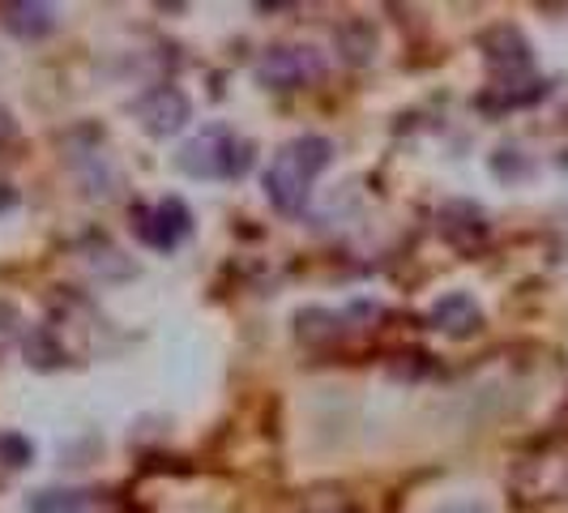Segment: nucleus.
I'll return each mask as SVG.
<instances>
[{"label": "nucleus", "instance_id": "nucleus-1", "mask_svg": "<svg viewBox=\"0 0 568 513\" xmlns=\"http://www.w3.org/2000/svg\"><path fill=\"white\" fill-rule=\"evenodd\" d=\"M334 159V142L321 133H304L291 138L286 145H278V154L265 168V198L278 214H300L308 205L316 175L329 168Z\"/></svg>", "mask_w": 568, "mask_h": 513}, {"label": "nucleus", "instance_id": "nucleus-2", "mask_svg": "<svg viewBox=\"0 0 568 513\" xmlns=\"http://www.w3.org/2000/svg\"><path fill=\"white\" fill-rule=\"evenodd\" d=\"M175 168L193 180H240L244 171L253 168V142L231 133L227 124H210L201 129L197 138L180 145Z\"/></svg>", "mask_w": 568, "mask_h": 513}, {"label": "nucleus", "instance_id": "nucleus-3", "mask_svg": "<svg viewBox=\"0 0 568 513\" xmlns=\"http://www.w3.org/2000/svg\"><path fill=\"white\" fill-rule=\"evenodd\" d=\"M325 78V60L308 43H274L256 60V82L270 90H304Z\"/></svg>", "mask_w": 568, "mask_h": 513}, {"label": "nucleus", "instance_id": "nucleus-4", "mask_svg": "<svg viewBox=\"0 0 568 513\" xmlns=\"http://www.w3.org/2000/svg\"><path fill=\"white\" fill-rule=\"evenodd\" d=\"M133 120L150 138H175L193 120V103L180 86H154L142 99H133Z\"/></svg>", "mask_w": 568, "mask_h": 513}, {"label": "nucleus", "instance_id": "nucleus-5", "mask_svg": "<svg viewBox=\"0 0 568 513\" xmlns=\"http://www.w3.org/2000/svg\"><path fill=\"white\" fill-rule=\"evenodd\" d=\"M133 219H138V235H142V244L159 249V253H171V249H175L180 240H189V231H193V210H189L180 198L154 201V205L138 210Z\"/></svg>", "mask_w": 568, "mask_h": 513}, {"label": "nucleus", "instance_id": "nucleus-6", "mask_svg": "<svg viewBox=\"0 0 568 513\" xmlns=\"http://www.w3.org/2000/svg\"><path fill=\"white\" fill-rule=\"evenodd\" d=\"M427 325L440 330V334H449V339H470V334H479V325H484V309L475 304V295L449 291V295H440V300L427 309Z\"/></svg>", "mask_w": 568, "mask_h": 513}, {"label": "nucleus", "instance_id": "nucleus-7", "mask_svg": "<svg viewBox=\"0 0 568 513\" xmlns=\"http://www.w3.org/2000/svg\"><path fill=\"white\" fill-rule=\"evenodd\" d=\"M479 48H484L487 64L496 69V73H509L513 78H521V73H530V43H526V34L517 27H496L487 30L484 39H479Z\"/></svg>", "mask_w": 568, "mask_h": 513}, {"label": "nucleus", "instance_id": "nucleus-8", "mask_svg": "<svg viewBox=\"0 0 568 513\" xmlns=\"http://www.w3.org/2000/svg\"><path fill=\"white\" fill-rule=\"evenodd\" d=\"M0 27L13 39H48L60 27V9L48 0H18V4H0Z\"/></svg>", "mask_w": 568, "mask_h": 513}, {"label": "nucleus", "instance_id": "nucleus-9", "mask_svg": "<svg viewBox=\"0 0 568 513\" xmlns=\"http://www.w3.org/2000/svg\"><path fill=\"white\" fill-rule=\"evenodd\" d=\"M440 235L457 249H475L487 240V219L475 201H449L440 210Z\"/></svg>", "mask_w": 568, "mask_h": 513}, {"label": "nucleus", "instance_id": "nucleus-10", "mask_svg": "<svg viewBox=\"0 0 568 513\" xmlns=\"http://www.w3.org/2000/svg\"><path fill=\"white\" fill-rule=\"evenodd\" d=\"M334 43H338L342 60H351V64H368V60L376 57V30H372V22H364V18L342 22V27L334 30Z\"/></svg>", "mask_w": 568, "mask_h": 513}, {"label": "nucleus", "instance_id": "nucleus-11", "mask_svg": "<svg viewBox=\"0 0 568 513\" xmlns=\"http://www.w3.org/2000/svg\"><path fill=\"white\" fill-rule=\"evenodd\" d=\"M30 513H82V492H57V487H48V492H39V496H30Z\"/></svg>", "mask_w": 568, "mask_h": 513}, {"label": "nucleus", "instance_id": "nucleus-12", "mask_svg": "<svg viewBox=\"0 0 568 513\" xmlns=\"http://www.w3.org/2000/svg\"><path fill=\"white\" fill-rule=\"evenodd\" d=\"M0 454L9 457V466H27L30 462V445L22 436H0Z\"/></svg>", "mask_w": 568, "mask_h": 513}, {"label": "nucleus", "instance_id": "nucleus-13", "mask_svg": "<svg viewBox=\"0 0 568 513\" xmlns=\"http://www.w3.org/2000/svg\"><path fill=\"white\" fill-rule=\"evenodd\" d=\"M13 205H18V189H13V184H4V180H0V214H9V210H13Z\"/></svg>", "mask_w": 568, "mask_h": 513}]
</instances>
